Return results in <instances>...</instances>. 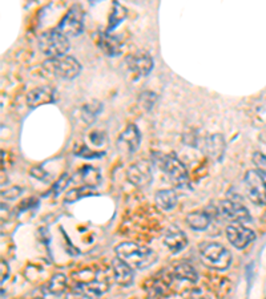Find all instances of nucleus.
Masks as SVG:
<instances>
[{
  "mask_svg": "<svg viewBox=\"0 0 266 299\" xmlns=\"http://www.w3.org/2000/svg\"><path fill=\"white\" fill-rule=\"evenodd\" d=\"M141 133L136 124H129L117 139V148L124 154H133L140 147Z\"/></svg>",
  "mask_w": 266,
  "mask_h": 299,
  "instance_id": "nucleus-13",
  "label": "nucleus"
},
{
  "mask_svg": "<svg viewBox=\"0 0 266 299\" xmlns=\"http://www.w3.org/2000/svg\"><path fill=\"white\" fill-rule=\"evenodd\" d=\"M94 194L93 187H73L69 191L65 193L64 197V202L67 204H73V202H76L79 199L84 198V197H88V195Z\"/></svg>",
  "mask_w": 266,
  "mask_h": 299,
  "instance_id": "nucleus-24",
  "label": "nucleus"
},
{
  "mask_svg": "<svg viewBox=\"0 0 266 299\" xmlns=\"http://www.w3.org/2000/svg\"><path fill=\"white\" fill-rule=\"evenodd\" d=\"M115 252L117 258L124 261L132 269H149L157 261V254L152 249L134 242H121L117 245Z\"/></svg>",
  "mask_w": 266,
  "mask_h": 299,
  "instance_id": "nucleus-1",
  "label": "nucleus"
},
{
  "mask_svg": "<svg viewBox=\"0 0 266 299\" xmlns=\"http://www.w3.org/2000/svg\"><path fill=\"white\" fill-rule=\"evenodd\" d=\"M244 182L250 201L260 206H266V172L249 170L245 174Z\"/></svg>",
  "mask_w": 266,
  "mask_h": 299,
  "instance_id": "nucleus-8",
  "label": "nucleus"
},
{
  "mask_svg": "<svg viewBox=\"0 0 266 299\" xmlns=\"http://www.w3.org/2000/svg\"><path fill=\"white\" fill-rule=\"evenodd\" d=\"M184 299H212L211 295L205 293L204 290L200 289H193V290H189L188 293L184 294Z\"/></svg>",
  "mask_w": 266,
  "mask_h": 299,
  "instance_id": "nucleus-29",
  "label": "nucleus"
},
{
  "mask_svg": "<svg viewBox=\"0 0 266 299\" xmlns=\"http://www.w3.org/2000/svg\"><path fill=\"white\" fill-rule=\"evenodd\" d=\"M225 139L222 135L220 133H215V135L209 136L205 141V148L208 154L216 161H221L225 153Z\"/></svg>",
  "mask_w": 266,
  "mask_h": 299,
  "instance_id": "nucleus-20",
  "label": "nucleus"
},
{
  "mask_svg": "<svg viewBox=\"0 0 266 299\" xmlns=\"http://www.w3.org/2000/svg\"><path fill=\"white\" fill-rule=\"evenodd\" d=\"M253 164L258 170L266 172V154L261 152H256L253 154Z\"/></svg>",
  "mask_w": 266,
  "mask_h": 299,
  "instance_id": "nucleus-30",
  "label": "nucleus"
},
{
  "mask_svg": "<svg viewBox=\"0 0 266 299\" xmlns=\"http://www.w3.org/2000/svg\"><path fill=\"white\" fill-rule=\"evenodd\" d=\"M72 181V177L69 176V174L64 173L63 176H61L57 181L53 184V187H52V193L55 195H57L60 191H63L65 189V187H68V184L69 182Z\"/></svg>",
  "mask_w": 266,
  "mask_h": 299,
  "instance_id": "nucleus-28",
  "label": "nucleus"
},
{
  "mask_svg": "<svg viewBox=\"0 0 266 299\" xmlns=\"http://www.w3.org/2000/svg\"><path fill=\"white\" fill-rule=\"evenodd\" d=\"M156 100H157V95L153 93V92L145 91L142 92L141 95L138 96V104L141 107L142 109H145V111H150V109L153 108V105H155Z\"/></svg>",
  "mask_w": 266,
  "mask_h": 299,
  "instance_id": "nucleus-27",
  "label": "nucleus"
},
{
  "mask_svg": "<svg viewBox=\"0 0 266 299\" xmlns=\"http://www.w3.org/2000/svg\"><path fill=\"white\" fill-rule=\"evenodd\" d=\"M31 174L35 176V177L38 178V180H42V181H47L48 178H49V176H48L47 172H45L44 169H42L40 166H38V168H34V169L31 170Z\"/></svg>",
  "mask_w": 266,
  "mask_h": 299,
  "instance_id": "nucleus-33",
  "label": "nucleus"
},
{
  "mask_svg": "<svg viewBox=\"0 0 266 299\" xmlns=\"http://www.w3.org/2000/svg\"><path fill=\"white\" fill-rule=\"evenodd\" d=\"M164 245L173 253L177 254L184 250L188 245V237L177 226H169L164 234Z\"/></svg>",
  "mask_w": 266,
  "mask_h": 299,
  "instance_id": "nucleus-15",
  "label": "nucleus"
},
{
  "mask_svg": "<svg viewBox=\"0 0 266 299\" xmlns=\"http://www.w3.org/2000/svg\"><path fill=\"white\" fill-rule=\"evenodd\" d=\"M100 111H101V104L99 101H92V103H88L82 108V116L83 120L87 122V124H92L94 121L96 116L99 114Z\"/></svg>",
  "mask_w": 266,
  "mask_h": 299,
  "instance_id": "nucleus-26",
  "label": "nucleus"
},
{
  "mask_svg": "<svg viewBox=\"0 0 266 299\" xmlns=\"http://www.w3.org/2000/svg\"><path fill=\"white\" fill-rule=\"evenodd\" d=\"M200 260L206 267L223 271L232 264V254L226 247L217 242L201 243L198 247Z\"/></svg>",
  "mask_w": 266,
  "mask_h": 299,
  "instance_id": "nucleus-4",
  "label": "nucleus"
},
{
  "mask_svg": "<svg viewBox=\"0 0 266 299\" xmlns=\"http://www.w3.org/2000/svg\"><path fill=\"white\" fill-rule=\"evenodd\" d=\"M67 277L64 274H55L47 283V293L52 295H61L67 290Z\"/></svg>",
  "mask_w": 266,
  "mask_h": 299,
  "instance_id": "nucleus-23",
  "label": "nucleus"
},
{
  "mask_svg": "<svg viewBox=\"0 0 266 299\" xmlns=\"http://www.w3.org/2000/svg\"><path fill=\"white\" fill-rule=\"evenodd\" d=\"M177 193L173 189H161L156 193L155 204L163 212H169L176 208L177 205Z\"/></svg>",
  "mask_w": 266,
  "mask_h": 299,
  "instance_id": "nucleus-22",
  "label": "nucleus"
},
{
  "mask_svg": "<svg viewBox=\"0 0 266 299\" xmlns=\"http://www.w3.org/2000/svg\"><path fill=\"white\" fill-rule=\"evenodd\" d=\"M43 70L49 75L63 80H72L82 72V64L73 56L57 57V59H48L43 63Z\"/></svg>",
  "mask_w": 266,
  "mask_h": 299,
  "instance_id": "nucleus-6",
  "label": "nucleus"
},
{
  "mask_svg": "<svg viewBox=\"0 0 266 299\" xmlns=\"http://www.w3.org/2000/svg\"><path fill=\"white\" fill-rule=\"evenodd\" d=\"M75 153L80 157H84V158H92V157H99L101 156V153L93 152V150H90L89 148H87L86 145H82V147L79 148L75 150Z\"/></svg>",
  "mask_w": 266,
  "mask_h": 299,
  "instance_id": "nucleus-32",
  "label": "nucleus"
},
{
  "mask_svg": "<svg viewBox=\"0 0 266 299\" xmlns=\"http://www.w3.org/2000/svg\"><path fill=\"white\" fill-rule=\"evenodd\" d=\"M226 238L229 242L232 243L236 249H245L256 239V233L248 226L241 225V224H232L229 225L225 230Z\"/></svg>",
  "mask_w": 266,
  "mask_h": 299,
  "instance_id": "nucleus-12",
  "label": "nucleus"
},
{
  "mask_svg": "<svg viewBox=\"0 0 266 299\" xmlns=\"http://www.w3.org/2000/svg\"><path fill=\"white\" fill-rule=\"evenodd\" d=\"M167 274L171 278L172 283L175 281H185L189 283H196L198 281V274L192 264L186 262H177L172 264Z\"/></svg>",
  "mask_w": 266,
  "mask_h": 299,
  "instance_id": "nucleus-17",
  "label": "nucleus"
},
{
  "mask_svg": "<svg viewBox=\"0 0 266 299\" xmlns=\"http://www.w3.org/2000/svg\"><path fill=\"white\" fill-rule=\"evenodd\" d=\"M96 44L103 51L104 55H107L109 57L120 55L121 49H123V43L120 41V39L115 35H112L111 32H108V31L97 34Z\"/></svg>",
  "mask_w": 266,
  "mask_h": 299,
  "instance_id": "nucleus-18",
  "label": "nucleus"
},
{
  "mask_svg": "<svg viewBox=\"0 0 266 299\" xmlns=\"http://www.w3.org/2000/svg\"><path fill=\"white\" fill-rule=\"evenodd\" d=\"M112 273H113V279L116 282L119 286L127 287L131 286L134 278V271L129 266L128 263H125L124 261H121L120 258H113L111 263Z\"/></svg>",
  "mask_w": 266,
  "mask_h": 299,
  "instance_id": "nucleus-16",
  "label": "nucleus"
},
{
  "mask_svg": "<svg viewBox=\"0 0 266 299\" xmlns=\"http://www.w3.org/2000/svg\"><path fill=\"white\" fill-rule=\"evenodd\" d=\"M22 187H12L9 189H5V190L1 191V197L5 199H16L19 195L22 194Z\"/></svg>",
  "mask_w": 266,
  "mask_h": 299,
  "instance_id": "nucleus-31",
  "label": "nucleus"
},
{
  "mask_svg": "<svg viewBox=\"0 0 266 299\" xmlns=\"http://www.w3.org/2000/svg\"><path fill=\"white\" fill-rule=\"evenodd\" d=\"M40 51L48 57V59H57V57L65 56V53L69 49V40L65 35H63L57 28L45 31L38 39Z\"/></svg>",
  "mask_w": 266,
  "mask_h": 299,
  "instance_id": "nucleus-5",
  "label": "nucleus"
},
{
  "mask_svg": "<svg viewBox=\"0 0 266 299\" xmlns=\"http://www.w3.org/2000/svg\"><path fill=\"white\" fill-rule=\"evenodd\" d=\"M125 18H127V9H125L120 3L115 1V3H113V8H112L111 11V16H109V27H108L107 30L108 32L115 30Z\"/></svg>",
  "mask_w": 266,
  "mask_h": 299,
  "instance_id": "nucleus-25",
  "label": "nucleus"
},
{
  "mask_svg": "<svg viewBox=\"0 0 266 299\" xmlns=\"http://www.w3.org/2000/svg\"><path fill=\"white\" fill-rule=\"evenodd\" d=\"M75 287L82 289L90 297H101L109 289V278L96 267H83L72 273Z\"/></svg>",
  "mask_w": 266,
  "mask_h": 299,
  "instance_id": "nucleus-2",
  "label": "nucleus"
},
{
  "mask_svg": "<svg viewBox=\"0 0 266 299\" xmlns=\"http://www.w3.org/2000/svg\"><path fill=\"white\" fill-rule=\"evenodd\" d=\"M34 299H43V298H34Z\"/></svg>",
  "mask_w": 266,
  "mask_h": 299,
  "instance_id": "nucleus-35",
  "label": "nucleus"
},
{
  "mask_svg": "<svg viewBox=\"0 0 266 299\" xmlns=\"http://www.w3.org/2000/svg\"><path fill=\"white\" fill-rule=\"evenodd\" d=\"M185 221L188 224L190 229L197 230V231H204L209 227L212 222V214L204 210H196L190 212L185 218Z\"/></svg>",
  "mask_w": 266,
  "mask_h": 299,
  "instance_id": "nucleus-21",
  "label": "nucleus"
},
{
  "mask_svg": "<svg viewBox=\"0 0 266 299\" xmlns=\"http://www.w3.org/2000/svg\"><path fill=\"white\" fill-rule=\"evenodd\" d=\"M9 275V269L8 264L4 260H1V283H4V281H7V278Z\"/></svg>",
  "mask_w": 266,
  "mask_h": 299,
  "instance_id": "nucleus-34",
  "label": "nucleus"
},
{
  "mask_svg": "<svg viewBox=\"0 0 266 299\" xmlns=\"http://www.w3.org/2000/svg\"><path fill=\"white\" fill-rule=\"evenodd\" d=\"M215 214L222 221L232 222V224H241L244 225L246 222L252 221L250 213L245 208L240 199L227 198L220 201L216 206Z\"/></svg>",
  "mask_w": 266,
  "mask_h": 299,
  "instance_id": "nucleus-7",
  "label": "nucleus"
},
{
  "mask_svg": "<svg viewBox=\"0 0 266 299\" xmlns=\"http://www.w3.org/2000/svg\"><path fill=\"white\" fill-rule=\"evenodd\" d=\"M127 178L133 187H140V189L149 187L152 178H153L149 162L142 160L133 162L127 170Z\"/></svg>",
  "mask_w": 266,
  "mask_h": 299,
  "instance_id": "nucleus-10",
  "label": "nucleus"
},
{
  "mask_svg": "<svg viewBox=\"0 0 266 299\" xmlns=\"http://www.w3.org/2000/svg\"><path fill=\"white\" fill-rule=\"evenodd\" d=\"M56 28L67 37H75V36L83 34V31H84V12H83L82 7L78 4L72 5L68 9V12L63 16L59 26Z\"/></svg>",
  "mask_w": 266,
  "mask_h": 299,
  "instance_id": "nucleus-9",
  "label": "nucleus"
},
{
  "mask_svg": "<svg viewBox=\"0 0 266 299\" xmlns=\"http://www.w3.org/2000/svg\"><path fill=\"white\" fill-rule=\"evenodd\" d=\"M72 181L80 182V187H94L101 181V176L93 166H83L82 169H79L73 176Z\"/></svg>",
  "mask_w": 266,
  "mask_h": 299,
  "instance_id": "nucleus-19",
  "label": "nucleus"
},
{
  "mask_svg": "<svg viewBox=\"0 0 266 299\" xmlns=\"http://www.w3.org/2000/svg\"><path fill=\"white\" fill-rule=\"evenodd\" d=\"M57 99V93L52 87L43 85V87H38L27 93L26 103L30 108H38L42 105H47L55 103Z\"/></svg>",
  "mask_w": 266,
  "mask_h": 299,
  "instance_id": "nucleus-14",
  "label": "nucleus"
},
{
  "mask_svg": "<svg viewBox=\"0 0 266 299\" xmlns=\"http://www.w3.org/2000/svg\"><path fill=\"white\" fill-rule=\"evenodd\" d=\"M156 164L161 169V172L167 176L169 182H172L173 187L177 189H184L188 187V170L176 154H173V153L159 154L156 157Z\"/></svg>",
  "mask_w": 266,
  "mask_h": 299,
  "instance_id": "nucleus-3",
  "label": "nucleus"
},
{
  "mask_svg": "<svg viewBox=\"0 0 266 299\" xmlns=\"http://www.w3.org/2000/svg\"><path fill=\"white\" fill-rule=\"evenodd\" d=\"M125 64L128 67V70L134 74L138 77L149 75V72L153 68V59L150 56L148 51H136V52L129 53L125 57Z\"/></svg>",
  "mask_w": 266,
  "mask_h": 299,
  "instance_id": "nucleus-11",
  "label": "nucleus"
}]
</instances>
